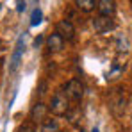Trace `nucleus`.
<instances>
[{
	"instance_id": "obj_1",
	"label": "nucleus",
	"mask_w": 132,
	"mask_h": 132,
	"mask_svg": "<svg viewBox=\"0 0 132 132\" xmlns=\"http://www.w3.org/2000/svg\"><path fill=\"white\" fill-rule=\"evenodd\" d=\"M70 100L66 96V93L63 89H57L52 96V102H50V112L55 114V116H66L68 111H70Z\"/></svg>"
},
{
	"instance_id": "obj_2",
	"label": "nucleus",
	"mask_w": 132,
	"mask_h": 132,
	"mask_svg": "<svg viewBox=\"0 0 132 132\" xmlns=\"http://www.w3.org/2000/svg\"><path fill=\"white\" fill-rule=\"evenodd\" d=\"M63 91L66 93V96H68L70 102H80L82 96H84V84L79 79H71V80L66 82Z\"/></svg>"
},
{
	"instance_id": "obj_3",
	"label": "nucleus",
	"mask_w": 132,
	"mask_h": 132,
	"mask_svg": "<svg viewBox=\"0 0 132 132\" xmlns=\"http://www.w3.org/2000/svg\"><path fill=\"white\" fill-rule=\"evenodd\" d=\"M109 105H111V111L114 116H123L125 112V105H127V100H125V95L123 91L118 88V89H112L111 93V98H109Z\"/></svg>"
},
{
	"instance_id": "obj_4",
	"label": "nucleus",
	"mask_w": 132,
	"mask_h": 132,
	"mask_svg": "<svg viewBox=\"0 0 132 132\" xmlns=\"http://www.w3.org/2000/svg\"><path fill=\"white\" fill-rule=\"evenodd\" d=\"M93 29L98 34H107V32H112L116 29V22L109 16H96L93 20Z\"/></svg>"
},
{
	"instance_id": "obj_5",
	"label": "nucleus",
	"mask_w": 132,
	"mask_h": 132,
	"mask_svg": "<svg viewBox=\"0 0 132 132\" xmlns=\"http://www.w3.org/2000/svg\"><path fill=\"white\" fill-rule=\"evenodd\" d=\"M55 32L64 41H73V38H75V27H73V23L70 20H61L57 23V27H55Z\"/></svg>"
},
{
	"instance_id": "obj_6",
	"label": "nucleus",
	"mask_w": 132,
	"mask_h": 132,
	"mask_svg": "<svg viewBox=\"0 0 132 132\" xmlns=\"http://www.w3.org/2000/svg\"><path fill=\"white\" fill-rule=\"evenodd\" d=\"M23 50H25L23 38H20L18 43H16V46H14L13 55H11V61H9V71H11V73H14V71L18 70V66H20V63H22V57H23Z\"/></svg>"
},
{
	"instance_id": "obj_7",
	"label": "nucleus",
	"mask_w": 132,
	"mask_h": 132,
	"mask_svg": "<svg viewBox=\"0 0 132 132\" xmlns=\"http://www.w3.org/2000/svg\"><path fill=\"white\" fill-rule=\"evenodd\" d=\"M96 9H98L100 16L112 18L114 13H116V0H98L96 2Z\"/></svg>"
},
{
	"instance_id": "obj_8",
	"label": "nucleus",
	"mask_w": 132,
	"mask_h": 132,
	"mask_svg": "<svg viewBox=\"0 0 132 132\" xmlns=\"http://www.w3.org/2000/svg\"><path fill=\"white\" fill-rule=\"evenodd\" d=\"M46 105H45L43 102H38V104H34L32 105V109H30V120H32V123H43L45 121V116H46Z\"/></svg>"
},
{
	"instance_id": "obj_9",
	"label": "nucleus",
	"mask_w": 132,
	"mask_h": 132,
	"mask_svg": "<svg viewBox=\"0 0 132 132\" xmlns=\"http://www.w3.org/2000/svg\"><path fill=\"white\" fill-rule=\"evenodd\" d=\"M46 48L50 50V52H61L63 48H64V39L57 34V32H54V34H50L48 38H46Z\"/></svg>"
},
{
	"instance_id": "obj_10",
	"label": "nucleus",
	"mask_w": 132,
	"mask_h": 132,
	"mask_svg": "<svg viewBox=\"0 0 132 132\" xmlns=\"http://www.w3.org/2000/svg\"><path fill=\"white\" fill-rule=\"evenodd\" d=\"M75 5H77V9H80L84 13H91L96 7V0H75Z\"/></svg>"
},
{
	"instance_id": "obj_11",
	"label": "nucleus",
	"mask_w": 132,
	"mask_h": 132,
	"mask_svg": "<svg viewBox=\"0 0 132 132\" xmlns=\"http://www.w3.org/2000/svg\"><path fill=\"white\" fill-rule=\"evenodd\" d=\"M59 123L55 120H45L41 123V132H59Z\"/></svg>"
},
{
	"instance_id": "obj_12",
	"label": "nucleus",
	"mask_w": 132,
	"mask_h": 132,
	"mask_svg": "<svg viewBox=\"0 0 132 132\" xmlns=\"http://www.w3.org/2000/svg\"><path fill=\"white\" fill-rule=\"evenodd\" d=\"M41 20H43V13H41V9H39V7H36V9L32 11V16H30V27L39 25Z\"/></svg>"
},
{
	"instance_id": "obj_13",
	"label": "nucleus",
	"mask_w": 132,
	"mask_h": 132,
	"mask_svg": "<svg viewBox=\"0 0 132 132\" xmlns=\"http://www.w3.org/2000/svg\"><path fill=\"white\" fill-rule=\"evenodd\" d=\"M79 114H80V109H79V107H77V109H70L68 111V114H66V116H68V120H70V123H73V125H79Z\"/></svg>"
},
{
	"instance_id": "obj_14",
	"label": "nucleus",
	"mask_w": 132,
	"mask_h": 132,
	"mask_svg": "<svg viewBox=\"0 0 132 132\" xmlns=\"http://www.w3.org/2000/svg\"><path fill=\"white\" fill-rule=\"evenodd\" d=\"M16 132H36V127H34L32 121H25V123H22V125L16 129Z\"/></svg>"
},
{
	"instance_id": "obj_15",
	"label": "nucleus",
	"mask_w": 132,
	"mask_h": 132,
	"mask_svg": "<svg viewBox=\"0 0 132 132\" xmlns=\"http://www.w3.org/2000/svg\"><path fill=\"white\" fill-rule=\"evenodd\" d=\"M16 4H18V11H25V2H22V0H18Z\"/></svg>"
},
{
	"instance_id": "obj_16",
	"label": "nucleus",
	"mask_w": 132,
	"mask_h": 132,
	"mask_svg": "<svg viewBox=\"0 0 132 132\" xmlns=\"http://www.w3.org/2000/svg\"><path fill=\"white\" fill-rule=\"evenodd\" d=\"M41 41H43V38H41V36H39V38H36V41H34V46H36V48H38V46H39V43H41Z\"/></svg>"
},
{
	"instance_id": "obj_17",
	"label": "nucleus",
	"mask_w": 132,
	"mask_h": 132,
	"mask_svg": "<svg viewBox=\"0 0 132 132\" xmlns=\"http://www.w3.org/2000/svg\"><path fill=\"white\" fill-rule=\"evenodd\" d=\"M91 132H98V129H93V130H91Z\"/></svg>"
},
{
	"instance_id": "obj_18",
	"label": "nucleus",
	"mask_w": 132,
	"mask_h": 132,
	"mask_svg": "<svg viewBox=\"0 0 132 132\" xmlns=\"http://www.w3.org/2000/svg\"><path fill=\"white\" fill-rule=\"evenodd\" d=\"M121 132H129V130H127V129H125V130H121Z\"/></svg>"
},
{
	"instance_id": "obj_19",
	"label": "nucleus",
	"mask_w": 132,
	"mask_h": 132,
	"mask_svg": "<svg viewBox=\"0 0 132 132\" xmlns=\"http://www.w3.org/2000/svg\"><path fill=\"white\" fill-rule=\"evenodd\" d=\"M59 132H64V130H59Z\"/></svg>"
}]
</instances>
